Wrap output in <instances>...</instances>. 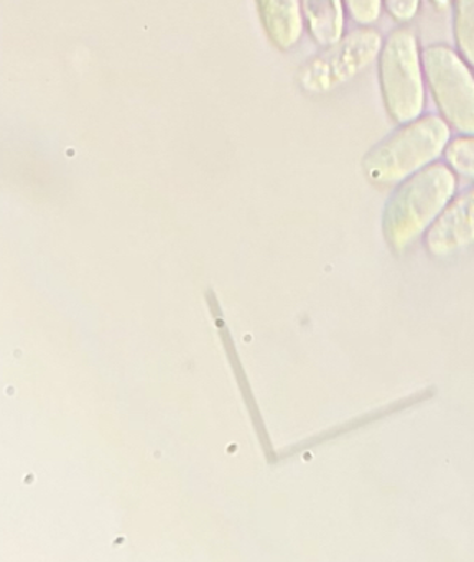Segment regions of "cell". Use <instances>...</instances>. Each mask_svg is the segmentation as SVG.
I'll list each match as a JSON object with an SVG mask.
<instances>
[{
  "mask_svg": "<svg viewBox=\"0 0 474 562\" xmlns=\"http://www.w3.org/2000/svg\"><path fill=\"white\" fill-rule=\"evenodd\" d=\"M260 24L270 44L280 52H290L302 42V0H256Z\"/></svg>",
  "mask_w": 474,
  "mask_h": 562,
  "instance_id": "7",
  "label": "cell"
},
{
  "mask_svg": "<svg viewBox=\"0 0 474 562\" xmlns=\"http://www.w3.org/2000/svg\"><path fill=\"white\" fill-rule=\"evenodd\" d=\"M302 14L306 34L316 47H329L345 37V0H302Z\"/></svg>",
  "mask_w": 474,
  "mask_h": 562,
  "instance_id": "8",
  "label": "cell"
},
{
  "mask_svg": "<svg viewBox=\"0 0 474 562\" xmlns=\"http://www.w3.org/2000/svg\"><path fill=\"white\" fill-rule=\"evenodd\" d=\"M384 11L398 25H408L420 14L421 0H382Z\"/></svg>",
  "mask_w": 474,
  "mask_h": 562,
  "instance_id": "12",
  "label": "cell"
},
{
  "mask_svg": "<svg viewBox=\"0 0 474 562\" xmlns=\"http://www.w3.org/2000/svg\"><path fill=\"white\" fill-rule=\"evenodd\" d=\"M348 18L359 27H371L377 24L384 11L382 0H345Z\"/></svg>",
  "mask_w": 474,
  "mask_h": 562,
  "instance_id": "11",
  "label": "cell"
},
{
  "mask_svg": "<svg viewBox=\"0 0 474 562\" xmlns=\"http://www.w3.org/2000/svg\"><path fill=\"white\" fill-rule=\"evenodd\" d=\"M377 77L382 103L391 121L398 126L424 116L427 83L420 42L408 25H398L384 38Z\"/></svg>",
  "mask_w": 474,
  "mask_h": 562,
  "instance_id": "3",
  "label": "cell"
},
{
  "mask_svg": "<svg viewBox=\"0 0 474 562\" xmlns=\"http://www.w3.org/2000/svg\"><path fill=\"white\" fill-rule=\"evenodd\" d=\"M384 38L374 27H359L345 34L341 41L319 48L296 74V85L309 98H323L361 77L375 64Z\"/></svg>",
  "mask_w": 474,
  "mask_h": 562,
  "instance_id": "4",
  "label": "cell"
},
{
  "mask_svg": "<svg viewBox=\"0 0 474 562\" xmlns=\"http://www.w3.org/2000/svg\"><path fill=\"white\" fill-rule=\"evenodd\" d=\"M431 258L447 259L474 246V186L456 193L424 236Z\"/></svg>",
  "mask_w": 474,
  "mask_h": 562,
  "instance_id": "6",
  "label": "cell"
},
{
  "mask_svg": "<svg viewBox=\"0 0 474 562\" xmlns=\"http://www.w3.org/2000/svg\"><path fill=\"white\" fill-rule=\"evenodd\" d=\"M425 83L438 113L458 134H474V74L454 48L431 44L421 50Z\"/></svg>",
  "mask_w": 474,
  "mask_h": 562,
  "instance_id": "5",
  "label": "cell"
},
{
  "mask_svg": "<svg viewBox=\"0 0 474 562\" xmlns=\"http://www.w3.org/2000/svg\"><path fill=\"white\" fill-rule=\"evenodd\" d=\"M443 159L458 177L474 182V134L451 137L444 149Z\"/></svg>",
  "mask_w": 474,
  "mask_h": 562,
  "instance_id": "10",
  "label": "cell"
},
{
  "mask_svg": "<svg viewBox=\"0 0 474 562\" xmlns=\"http://www.w3.org/2000/svg\"><path fill=\"white\" fill-rule=\"evenodd\" d=\"M451 140V127L441 116L427 114L398 124L362 157V172L377 187H395L418 170L438 162Z\"/></svg>",
  "mask_w": 474,
  "mask_h": 562,
  "instance_id": "2",
  "label": "cell"
},
{
  "mask_svg": "<svg viewBox=\"0 0 474 562\" xmlns=\"http://www.w3.org/2000/svg\"><path fill=\"white\" fill-rule=\"evenodd\" d=\"M456 173L441 162L431 164L395 186L382 212V233L392 251H405L424 239L456 195Z\"/></svg>",
  "mask_w": 474,
  "mask_h": 562,
  "instance_id": "1",
  "label": "cell"
},
{
  "mask_svg": "<svg viewBox=\"0 0 474 562\" xmlns=\"http://www.w3.org/2000/svg\"><path fill=\"white\" fill-rule=\"evenodd\" d=\"M453 38L458 54L474 68V0H453Z\"/></svg>",
  "mask_w": 474,
  "mask_h": 562,
  "instance_id": "9",
  "label": "cell"
}]
</instances>
